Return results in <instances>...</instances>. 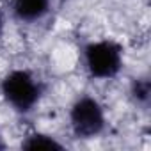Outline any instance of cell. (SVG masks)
Returning a JSON list of instances; mask_svg holds the SVG:
<instances>
[{
    "label": "cell",
    "instance_id": "cell-1",
    "mask_svg": "<svg viewBox=\"0 0 151 151\" xmlns=\"http://www.w3.org/2000/svg\"><path fill=\"white\" fill-rule=\"evenodd\" d=\"M2 94L18 112H29L39 101L41 86L32 73L16 69L2 80Z\"/></svg>",
    "mask_w": 151,
    "mask_h": 151
},
{
    "label": "cell",
    "instance_id": "cell-2",
    "mask_svg": "<svg viewBox=\"0 0 151 151\" xmlns=\"http://www.w3.org/2000/svg\"><path fill=\"white\" fill-rule=\"evenodd\" d=\"M86 64L94 78H112L123 66V48L114 41H96L86 48Z\"/></svg>",
    "mask_w": 151,
    "mask_h": 151
},
{
    "label": "cell",
    "instance_id": "cell-3",
    "mask_svg": "<svg viewBox=\"0 0 151 151\" xmlns=\"http://www.w3.org/2000/svg\"><path fill=\"white\" fill-rule=\"evenodd\" d=\"M69 119H71V128L75 135L84 139L98 135L105 126V116H103L101 105L89 96L80 98L73 105Z\"/></svg>",
    "mask_w": 151,
    "mask_h": 151
},
{
    "label": "cell",
    "instance_id": "cell-4",
    "mask_svg": "<svg viewBox=\"0 0 151 151\" xmlns=\"http://www.w3.org/2000/svg\"><path fill=\"white\" fill-rule=\"evenodd\" d=\"M50 0H13V11L22 22H36L48 13Z\"/></svg>",
    "mask_w": 151,
    "mask_h": 151
},
{
    "label": "cell",
    "instance_id": "cell-5",
    "mask_svg": "<svg viewBox=\"0 0 151 151\" xmlns=\"http://www.w3.org/2000/svg\"><path fill=\"white\" fill-rule=\"evenodd\" d=\"M25 149H62V144L57 142L53 137L50 135H43V133H34L30 135L23 144Z\"/></svg>",
    "mask_w": 151,
    "mask_h": 151
},
{
    "label": "cell",
    "instance_id": "cell-6",
    "mask_svg": "<svg viewBox=\"0 0 151 151\" xmlns=\"http://www.w3.org/2000/svg\"><path fill=\"white\" fill-rule=\"evenodd\" d=\"M132 93H133V96H135L137 101H140V103H147V100H149V93H151L149 82H147L146 78H139V80H135L133 86H132Z\"/></svg>",
    "mask_w": 151,
    "mask_h": 151
},
{
    "label": "cell",
    "instance_id": "cell-7",
    "mask_svg": "<svg viewBox=\"0 0 151 151\" xmlns=\"http://www.w3.org/2000/svg\"><path fill=\"white\" fill-rule=\"evenodd\" d=\"M0 32H2V14H0Z\"/></svg>",
    "mask_w": 151,
    "mask_h": 151
},
{
    "label": "cell",
    "instance_id": "cell-8",
    "mask_svg": "<svg viewBox=\"0 0 151 151\" xmlns=\"http://www.w3.org/2000/svg\"><path fill=\"white\" fill-rule=\"evenodd\" d=\"M4 147V142H2V137H0V149H2Z\"/></svg>",
    "mask_w": 151,
    "mask_h": 151
}]
</instances>
